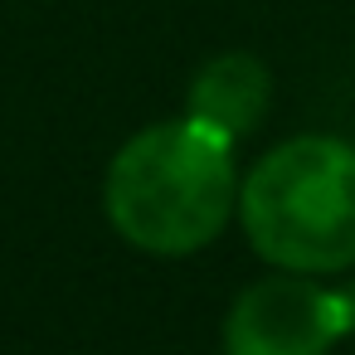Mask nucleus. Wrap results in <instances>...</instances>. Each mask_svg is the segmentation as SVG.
Wrapping results in <instances>:
<instances>
[{"label":"nucleus","instance_id":"f257e3e1","mask_svg":"<svg viewBox=\"0 0 355 355\" xmlns=\"http://www.w3.org/2000/svg\"><path fill=\"white\" fill-rule=\"evenodd\" d=\"M103 209L141 253L190 258L209 248L239 209L234 141L195 117L141 127L107 166Z\"/></svg>","mask_w":355,"mask_h":355},{"label":"nucleus","instance_id":"f03ea898","mask_svg":"<svg viewBox=\"0 0 355 355\" xmlns=\"http://www.w3.org/2000/svg\"><path fill=\"white\" fill-rule=\"evenodd\" d=\"M234 214L253 253L282 272L355 268V146L326 132L277 141L239 180Z\"/></svg>","mask_w":355,"mask_h":355},{"label":"nucleus","instance_id":"7ed1b4c3","mask_svg":"<svg viewBox=\"0 0 355 355\" xmlns=\"http://www.w3.org/2000/svg\"><path fill=\"white\" fill-rule=\"evenodd\" d=\"M345 331V302L306 272L248 282L224 316V355H331Z\"/></svg>","mask_w":355,"mask_h":355},{"label":"nucleus","instance_id":"20e7f679","mask_svg":"<svg viewBox=\"0 0 355 355\" xmlns=\"http://www.w3.org/2000/svg\"><path fill=\"white\" fill-rule=\"evenodd\" d=\"M272 112V73L258 54H214L185 93V117H195L200 127L243 141L248 132L263 127V117Z\"/></svg>","mask_w":355,"mask_h":355}]
</instances>
